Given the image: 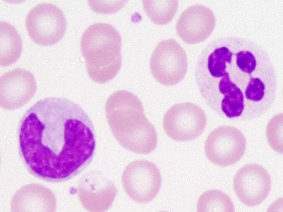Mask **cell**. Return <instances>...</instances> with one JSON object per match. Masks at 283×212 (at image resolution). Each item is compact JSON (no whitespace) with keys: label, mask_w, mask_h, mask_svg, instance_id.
Masks as SVG:
<instances>
[{"label":"cell","mask_w":283,"mask_h":212,"mask_svg":"<svg viewBox=\"0 0 283 212\" xmlns=\"http://www.w3.org/2000/svg\"><path fill=\"white\" fill-rule=\"evenodd\" d=\"M283 114L273 116L267 124L266 135L267 142L271 148L275 151L282 154Z\"/></svg>","instance_id":"18"},{"label":"cell","mask_w":283,"mask_h":212,"mask_svg":"<svg viewBox=\"0 0 283 212\" xmlns=\"http://www.w3.org/2000/svg\"><path fill=\"white\" fill-rule=\"evenodd\" d=\"M224 60L231 83L244 97L242 120L263 115L273 105L277 92L276 71L268 53L261 46L238 43L229 47Z\"/></svg>","instance_id":"2"},{"label":"cell","mask_w":283,"mask_h":212,"mask_svg":"<svg viewBox=\"0 0 283 212\" xmlns=\"http://www.w3.org/2000/svg\"><path fill=\"white\" fill-rule=\"evenodd\" d=\"M206 123L203 110L190 102L173 105L165 113L163 120L167 135L175 140L182 142L191 141L199 137Z\"/></svg>","instance_id":"7"},{"label":"cell","mask_w":283,"mask_h":212,"mask_svg":"<svg viewBox=\"0 0 283 212\" xmlns=\"http://www.w3.org/2000/svg\"><path fill=\"white\" fill-rule=\"evenodd\" d=\"M13 211H54L55 198L49 188L39 184L26 185L19 190L12 200Z\"/></svg>","instance_id":"14"},{"label":"cell","mask_w":283,"mask_h":212,"mask_svg":"<svg viewBox=\"0 0 283 212\" xmlns=\"http://www.w3.org/2000/svg\"><path fill=\"white\" fill-rule=\"evenodd\" d=\"M270 175L262 166L256 164H246L235 175L233 181L235 193L244 205L252 207L261 204L270 192Z\"/></svg>","instance_id":"10"},{"label":"cell","mask_w":283,"mask_h":212,"mask_svg":"<svg viewBox=\"0 0 283 212\" xmlns=\"http://www.w3.org/2000/svg\"><path fill=\"white\" fill-rule=\"evenodd\" d=\"M105 110L114 136L124 148L141 155L149 154L156 148V129L146 117L142 104L135 95L121 90L107 99Z\"/></svg>","instance_id":"3"},{"label":"cell","mask_w":283,"mask_h":212,"mask_svg":"<svg viewBox=\"0 0 283 212\" xmlns=\"http://www.w3.org/2000/svg\"><path fill=\"white\" fill-rule=\"evenodd\" d=\"M198 212H233V202L226 194L218 190L212 189L203 193L198 198Z\"/></svg>","instance_id":"16"},{"label":"cell","mask_w":283,"mask_h":212,"mask_svg":"<svg viewBox=\"0 0 283 212\" xmlns=\"http://www.w3.org/2000/svg\"><path fill=\"white\" fill-rule=\"evenodd\" d=\"M145 11L154 23L163 25L172 19L178 7V0H160L142 1Z\"/></svg>","instance_id":"17"},{"label":"cell","mask_w":283,"mask_h":212,"mask_svg":"<svg viewBox=\"0 0 283 212\" xmlns=\"http://www.w3.org/2000/svg\"><path fill=\"white\" fill-rule=\"evenodd\" d=\"M150 67L155 79L162 85L170 86L181 81L187 69V59L184 49L174 39L159 42L153 51Z\"/></svg>","instance_id":"6"},{"label":"cell","mask_w":283,"mask_h":212,"mask_svg":"<svg viewBox=\"0 0 283 212\" xmlns=\"http://www.w3.org/2000/svg\"><path fill=\"white\" fill-rule=\"evenodd\" d=\"M246 141L241 131L233 126L223 125L213 130L204 145L208 160L218 166L226 167L239 161L246 150Z\"/></svg>","instance_id":"9"},{"label":"cell","mask_w":283,"mask_h":212,"mask_svg":"<svg viewBox=\"0 0 283 212\" xmlns=\"http://www.w3.org/2000/svg\"><path fill=\"white\" fill-rule=\"evenodd\" d=\"M124 189L134 201L145 203L153 199L161 184L160 171L152 162L144 160H134L126 167L122 177Z\"/></svg>","instance_id":"8"},{"label":"cell","mask_w":283,"mask_h":212,"mask_svg":"<svg viewBox=\"0 0 283 212\" xmlns=\"http://www.w3.org/2000/svg\"><path fill=\"white\" fill-rule=\"evenodd\" d=\"M212 11L201 4L191 6L184 10L176 24L177 33L185 43L203 42L212 33L215 24Z\"/></svg>","instance_id":"13"},{"label":"cell","mask_w":283,"mask_h":212,"mask_svg":"<svg viewBox=\"0 0 283 212\" xmlns=\"http://www.w3.org/2000/svg\"><path fill=\"white\" fill-rule=\"evenodd\" d=\"M0 65L9 66L18 59L22 53V41L16 28L5 21L0 22Z\"/></svg>","instance_id":"15"},{"label":"cell","mask_w":283,"mask_h":212,"mask_svg":"<svg viewBox=\"0 0 283 212\" xmlns=\"http://www.w3.org/2000/svg\"><path fill=\"white\" fill-rule=\"evenodd\" d=\"M116 192L114 183L98 171L85 173L78 184L79 199L83 206L91 211L108 210L112 205Z\"/></svg>","instance_id":"12"},{"label":"cell","mask_w":283,"mask_h":212,"mask_svg":"<svg viewBox=\"0 0 283 212\" xmlns=\"http://www.w3.org/2000/svg\"><path fill=\"white\" fill-rule=\"evenodd\" d=\"M37 86L29 71L17 68L7 72L0 78V105L12 110L27 104L34 95Z\"/></svg>","instance_id":"11"},{"label":"cell","mask_w":283,"mask_h":212,"mask_svg":"<svg viewBox=\"0 0 283 212\" xmlns=\"http://www.w3.org/2000/svg\"><path fill=\"white\" fill-rule=\"evenodd\" d=\"M25 26L31 39L42 46L55 44L63 37L67 29L65 14L56 5L39 4L28 13Z\"/></svg>","instance_id":"5"},{"label":"cell","mask_w":283,"mask_h":212,"mask_svg":"<svg viewBox=\"0 0 283 212\" xmlns=\"http://www.w3.org/2000/svg\"><path fill=\"white\" fill-rule=\"evenodd\" d=\"M19 152L28 170L44 180L61 182L90 163L96 148L94 127L78 104L51 97L38 100L20 120Z\"/></svg>","instance_id":"1"},{"label":"cell","mask_w":283,"mask_h":212,"mask_svg":"<svg viewBox=\"0 0 283 212\" xmlns=\"http://www.w3.org/2000/svg\"><path fill=\"white\" fill-rule=\"evenodd\" d=\"M121 38L112 25L97 22L85 30L80 42L88 75L93 81L103 84L112 80L121 64Z\"/></svg>","instance_id":"4"}]
</instances>
